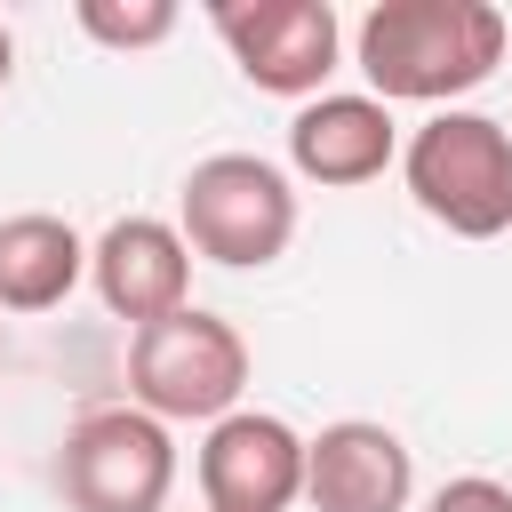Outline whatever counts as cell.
<instances>
[{"instance_id":"1","label":"cell","mask_w":512,"mask_h":512,"mask_svg":"<svg viewBox=\"0 0 512 512\" xmlns=\"http://www.w3.org/2000/svg\"><path fill=\"white\" fill-rule=\"evenodd\" d=\"M368 96L384 104H456L504 64V8L488 0H376L352 32Z\"/></svg>"},{"instance_id":"2","label":"cell","mask_w":512,"mask_h":512,"mask_svg":"<svg viewBox=\"0 0 512 512\" xmlns=\"http://www.w3.org/2000/svg\"><path fill=\"white\" fill-rule=\"evenodd\" d=\"M400 176H408V200L448 224L456 240H496L512 232V128L488 120V112H432L408 144H400Z\"/></svg>"},{"instance_id":"8","label":"cell","mask_w":512,"mask_h":512,"mask_svg":"<svg viewBox=\"0 0 512 512\" xmlns=\"http://www.w3.org/2000/svg\"><path fill=\"white\" fill-rule=\"evenodd\" d=\"M416 456L376 416H336L304 440V504L312 512H408Z\"/></svg>"},{"instance_id":"10","label":"cell","mask_w":512,"mask_h":512,"mask_svg":"<svg viewBox=\"0 0 512 512\" xmlns=\"http://www.w3.org/2000/svg\"><path fill=\"white\" fill-rule=\"evenodd\" d=\"M392 160H400V128H392L384 96H336L328 88V96L296 104V120H288V168L304 184L352 192V184H376Z\"/></svg>"},{"instance_id":"11","label":"cell","mask_w":512,"mask_h":512,"mask_svg":"<svg viewBox=\"0 0 512 512\" xmlns=\"http://www.w3.org/2000/svg\"><path fill=\"white\" fill-rule=\"evenodd\" d=\"M80 280H88V240L64 216L48 208L0 216V312H56Z\"/></svg>"},{"instance_id":"7","label":"cell","mask_w":512,"mask_h":512,"mask_svg":"<svg viewBox=\"0 0 512 512\" xmlns=\"http://www.w3.org/2000/svg\"><path fill=\"white\" fill-rule=\"evenodd\" d=\"M200 512H288L304 496V432L272 408H232L208 424L200 456Z\"/></svg>"},{"instance_id":"9","label":"cell","mask_w":512,"mask_h":512,"mask_svg":"<svg viewBox=\"0 0 512 512\" xmlns=\"http://www.w3.org/2000/svg\"><path fill=\"white\" fill-rule=\"evenodd\" d=\"M88 280H96L112 320L152 328V320L192 304V248L168 216H112L88 248Z\"/></svg>"},{"instance_id":"14","label":"cell","mask_w":512,"mask_h":512,"mask_svg":"<svg viewBox=\"0 0 512 512\" xmlns=\"http://www.w3.org/2000/svg\"><path fill=\"white\" fill-rule=\"evenodd\" d=\"M8 72H16V40H8V24H0V88H8Z\"/></svg>"},{"instance_id":"5","label":"cell","mask_w":512,"mask_h":512,"mask_svg":"<svg viewBox=\"0 0 512 512\" xmlns=\"http://www.w3.org/2000/svg\"><path fill=\"white\" fill-rule=\"evenodd\" d=\"M56 488L72 512H168L176 440L144 408H88L56 448Z\"/></svg>"},{"instance_id":"13","label":"cell","mask_w":512,"mask_h":512,"mask_svg":"<svg viewBox=\"0 0 512 512\" xmlns=\"http://www.w3.org/2000/svg\"><path fill=\"white\" fill-rule=\"evenodd\" d=\"M424 512H512V488L488 472H464V480H440Z\"/></svg>"},{"instance_id":"4","label":"cell","mask_w":512,"mask_h":512,"mask_svg":"<svg viewBox=\"0 0 512 512\" xmlns=\"http://www.w3.org/2000/svg\"><path fill=\"white\" fill-rule=\"evenodd\" d=\"M176 232L192 256H208L224 272H264L296 240V192L256 152H208L176 192Z\"/></svg>"},{"instance_id":"3","label":"cell","mask_w":512,"mask_h":512,"mask_svg":"<svg viewBox=\"0 0 512 512\" xmlns=\"http://www.w3.org/2000/svg\"><path fill=\"white\" fill-rule=\"evenodd\" d=\"M248 392V336L224 312H168L128 336V408L160 424H224Z\"/></svg>"},{"instance_id":"12","label":"cell","mask_w":512,"mask_h":512,"mask_svg":"<svg viewBox=\"0 0 512 512\" xmlns=\"http://www.w3.org/2000/svg\"><path fill=\"white\" fill-rule=\"evenodd\" d=\"M80 16V32L88 40H104V48H160L168 32H176V0H80L72 8Z\"/></svg>"},{"instance_id":"6","label":"cell","mask_w":512,"mask_h":512,"mask_svg":"<svg viewBox=\"0 0 512 512\" xmlns=\"http://www.w3.org/2000/svg\"><path fill=\"white\" fill-rule=\"evenodd\" d=\"M216 40L232 48L240 80L264 96H328V72L344 56V24L328 0H216Z\"/></svg>"}]
</instances>
